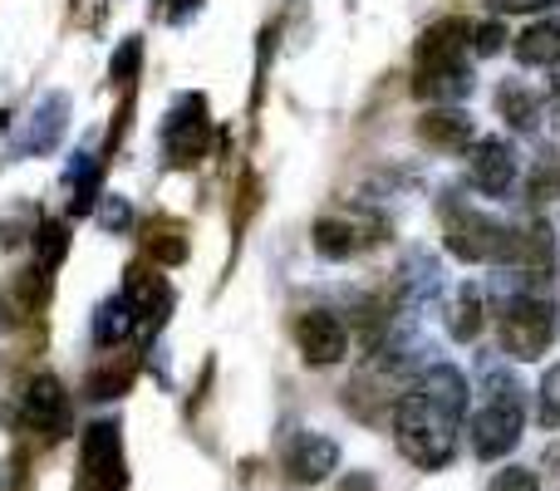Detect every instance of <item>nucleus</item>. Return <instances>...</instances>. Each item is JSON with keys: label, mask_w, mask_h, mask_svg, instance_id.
Here are the masks:
<instances>
[{"label": "nucleus", "mask_w": 560, "mask_h": 491, "mask_svg": "<svg viewBox=\"0 0 560 491\" xmlns=\"http://www.w3.org/2000/svg\"><path fill=\"white\" fill-rule=\"evenodd\" d=\"M335 491H378V487H374V472H349Z\"/></svg>", "instance_id": "obj_32"}, {"label": "nucleus", "mask_w": 560, "mask_h": 491, "mask_svg": "<svg viewBox=\"0 0 560 491\" xmlns=\"http://www.w3.org/2000/svg\"><path fill=\"white\" fill-rule=\"evenodd\" d=\"M339 467V443L325 433H295L285 447V477L290 482H325Z\"/></svg>", "instance_id": "obj_13"}, {"label": "nucleus", "mask_w": 560, "mask_h": 491, "mask_svg": "<svg viewBox=\"0 0 560 491\" xmlns=\"http://www.w3.org/2000/svg\"><path fill=\"white\" fill-rule=\"evenodd\" d=\"M20 242H30V236H25V222H15V217H10V222H0V250L20 246Z\"/></svg>", "instance_id": "obj_31"}, {"label": "nucleus", "mask_w": 560, "mask_h": 491, "mask_svg": "<svg viewBox=\"0 0 560 491\" xmlns=\"http://www.w3.org/2000/svg\"><path fill=\"white\" fill-rule=\"evenodd\" d=\"M197 5H202V0H167V20H187Z\"/></svg>", "instance_id": "obj_34"}, {"label": "nucleus", "mask_w": 560, "mask_h": 491, "mask_svg": "<svg viewBox=\"0 0 560 491\" xmlns=\"http://www.w3.org/2000/svg\"><path fill=\"white\" fill-rule=\"evenodd\" d=\"M20 418H25L30 433H39L45 443H55V437L69 433V394L65 384H59L55 374H35L25 388V398H20Z\"/></svg>", "instance_id": "obj_7"}, {"label": "nucleus", "mask_w": 560, "mask_h": 491, "mask_svg": "<svg viewBox=\"0 0 560 491\" xmlns=\"http://www.w3.org/2000/svg\"><path fill=\"white\" fill-rule=\"evenodd\" d=\"M374 242H378V226H354L349 217H319L315 222V250L325 260H349L354 250Z\"/></svg>", "instance_id": "obj_15"}, {"label": "nucleus", "mask_w": 560, "mask_h": 491, "mask_svg": "<svg viewBox=\"0 0 560 491\" xmlns=\"http://www.w3.org/2000/svg\"><path fill=\"white\" fill-rule=\"evenodd\" d=\"M128 222H133V212H128L124 197H104V207H98V226H108V232H128Z\"/></svg>", "instance_id": "obj_29"}, {"label": "nucleus", "mask_w": 560, "mask_h": 491, "mask_svg": "<svg viewBox=\"0 0 560 491\" xmlns=\"http://www.w3.org/2000/svg\"><path fill=\"white\" fill-rule=\"evenodd\" d=\"M133 384V369H104V374L89 378V398H118Z\"/></svg>", "instance_id": "obj_27"}, {"label": "nucleus", "mask_w": 560, "mask_h": 491, "mask_svg": "<svg viewBox=\"0 0 560 491\" xmlns=\"http://www.w3.org/2000/svg\"><path fill=\"white\" fill-rule=\"evenodd\" d=\"M467 183L487 197H502L516 183V153L506 138H477L467 143Z\"/></svg>", "instance_id": "obj_10"}, {"label": "nucleus", "mask_w": 560, "mask_h": 491, "mask_svg": "<svg viewBox=\"0 0 560 491\" xmlns=\"http://www.w3.org/2000/svg\"><path fill=\"white\" fill-rule=\"evenodd\" d=\"M5 118H10V114H0V133H5Z\"/></svg>", "instance_id": "obj_35"}, {"label": "nucleus", "mask_w": 560, "mask_h": 491, "mask_svg": "<svg viewBox=\"0 0 560 491\" xmlns=\"http://www.w3.org/2000/svg\"><path fill=\"white\" fill-rule=\"evenodd\" d=\"M497 10H546V5H560V0H492Z\"/></svg>", "instance_id": "obj_33"}, {"label": "nucleus", "mask_w": 560, "mask_h": 491, "mask_svg": "<svg viewBox=\"0 0 560 491\" xmlns=\"http://www.w3.org/2000/svg\"><path fill=\"white\" fill-rule=\"evenodd\" d=\"M467 39H472V25H467V20H438V25L423 30L413 59H453L467 49Z\"/></svg>", "instance_id": "obj_20"}, {"label": "nucleus", "mask_w": 560, "mask_h": 491, "mask_svg": "<svg viewBox=\"0 0 560 491\" xmlns=\"http://www.w3.org/2000/svg\"><path fill=\"white\" fill-rule=\"evenodd\" d=\"M502 45H506V30L497 25V20H487V25L472 30V49H477V55H502Z\"/></svg>", "instance_id": "obj_30"}, {"label": "nucleus", "mask_w": 560, "mask_h": 491, "mask_svg": "<svg viewBox=\"0 0 560 491\" xmlns=\"http://www.w3.org/2000/svg\"><path fill=\"white\" fill-rule=\"evenodd\" d=\"M457 428H463V418H453L447 408H438L433 398H423L418 388H408V394L394 404L398 453H404L413 467H423V472H438V467L453 463Z\"/></svg>", "instance_id": "obj_1"}, {"label": "nucleus", "mask_w": 560, "mask_h": 491, "mask_svg": "<svg viewBox=\"0 0 560 491\" xmlns=\"http://www.w3.org/2000/svg\"><path fill=\"white\" fill-rule=\"evenodd\" d=\"M443 242L457 260H467V266H506V260H512V246H516V232L502 222V217L472 207L463 192H447Z\"/></svg>", "instance_id": "obj_2"}, {"label": "nucleus", "mask_w": 560, "mask_h": 491, "mask_svg": "<svg viewBox=\"0 0 560 491\" xmlns=\"http://www.w3.org/2000/svg\"><path fill=\"white\" fill-rule=\"evenodd\" d=\"M482 374H487V404L477 408V418H472V453L482 457V463H497V457L512 453L526 433V394L506 369L487 364Z\"/></svg>", "instance_id": "obj_3"}, {"label": "nucleus", "mask_w": 560, "mask_h": 491, "mask_svg": "<svg viewBox=\"0 0 560 491\" xmlns=\"http://www.w3.org/2000/svg\"><path fill=\"white\" fill-rule=\"evenodd\" d=\"M497 108H502V118L516 133H536V128H541V98H536L532 84H522V79H506V84L497 89Z\"/></svg>", "instance_id": "obj_18"}, {"label": "nucleus", "mask_w": 560, "mask_h": 491, "mask_svg": "<svg viewBox=\"0 0 560 491\" xmlns=\"http://www.w3.org/2000/svg\"><path fill=\"white\" fill-rule=\"evenodd\" d=\"M516 59L522 65H560V20H532V25L516 35Z\"/></svg>", "instance_id": "obj_19"}, {"label": "nucleus", "mask_w": 560, "mask_h": 491, "mask_svg": "<svg viewBox=\"0 0 560 491\" xmlns=\"http://www.w3.org/2000/svg\"><path fill=\"white\" fill-rule=\"evenodd\" d=\"M536 418H541V428L560 433V364L541 374V388H536Z\"/></svg>", "instance_id": "obj_24"}, {"label": "nucleus", "mask_w": 560, "mask_h": 491, "mask_svg": "<svg viewBox=\"0 0 560 491\" xmlns=\"http://www.w3.org/2000/svg\"><path fill=\"white\" fill-rule=\"evenodd\" d=\"M418 138L438 153H457V148L472 143V118H467L463 104H443V108H428L418 118Z\"/></svg>", "instance_id": "obj_14"}, {"label": "nucleus", "mask_w": 560, "mask_h": 491, "mask_svg": "<svg viewBox=\"0 0 560 491\" xmlns=\"http://www.w3.org/2000/svg\"><path fill=\"white\" fill-rule=\"evenodd\" d=\"M133 329H138V315H133V305H128L124 295H114V300H104V305H98V315H94V339H98V349L124 344Z\"/></svg>", "instance_id": "obj_21"}, {"label": "nucleus", "mask_w": 560, "mask_h": 491, "mask_svg": "<svg viewBox=\"0 0 560 491\" xmlns=\"http://www.w3.org/2000/svg\"><path fill=\"white\" fill-rule=\"evenodd\" d=\"M526 197H532V202H551V197H560V153L541 157V167H536L532 183H526Z\"/></svg>", "instance_id": "obj_25"}, {"label": "nucleus", "mask_w": 560, "mask_h": 491, "mask_svg": "<svg viewBox=\"0 0 560 491\" xmlns=\"http://www.w3.org/2000/svg\"><path fill=\"white\" fill-rule=\"evenodd\" d=\"M487 491H541V477H536L532 467H502Z\"/></svg>", "instance_id": "obj_28"}, {"label": "nucleus", "mask_w": 560, "mask_h": 491, "mask_svg": "<svg viewBox=\"0 0 560 491\" xmlns=\"http://www.w3.org/2000/svg\"><path fill=\"white\" fill-rule=\"evenodd\" d=\"M212 118H207V98L187 94L177 98L173 118H167V163L173 167H197L212 153Z\"/></svg>", "instance_id": "obj_6"}, {"label": "nucleus", "mask_w": 560, "mask_h": 491, "mask_svg": "<svg viewBox=\"0 0 560 491\" xmlns=\"http://www.w3.org/2000/svg\"><path fill=\"white\" fill-rule=\"evenodd\" d=\"M556 300L546 295H516L497 305V335H502V349L512 359H541L556 344Z\"/></svg>", "instance_id": "obj_4"}, {"label": "nucleus", "mask_w": 560, "mask_h": 491, "mask_svg": "<svg viewBox=\"0 0 560 491\" xmlns=\"http://www.w3.org/2000/svg\"><path fill=\"white\" fill-rule=\"evenodd\" d=\"M482 325H487V295H482V285H457L453 290V300H447V335L457 339V344H472L477 335H482Z\"/></svg>", "instance_id": "obj_17"}, {"label": "nucleus", "mask_w": 560, "mask_h": 491, "mask_svg": "<svg viewBox=\"0 0 560 491\" xmlns=\"http://www.w3.org/2000/svg\"><path fill=\"white\" fill-rule=\"evenodd\" d=\"M124 300L133 305L138 325H148V329H158L167 319V309H173V290H167V280L158 276L153 266H138V260L124 270Z\"/></svg>", "instance_id": "obj_12"}, {"label": "nucleus", "mask_w": 560, "mask_h": 491, "mask_svg": "<svg viewBox=\"0 0 560 491\" xmlns=\"http://www.w3.org/2000/svg\"><path fill=\"white\" fill-rule=\"evenodd\" d=\"M128 487V463H124V433L114 418L84 428L79 443V491H124Z\"/></svg>", "instance_id": "obj_5"}, {"label": "nucleus", "mask_w": 560, "mask_h": 491, "mask_svg": "<svg viewBox=\"0 0 560 491\" xmlns=\"http://www.w3.org/2000/svg\"><path fill=\"white\" fill-rule=\"evenodd\" d=\"M295 344L305 354V364L325 369L349 354V329L335 309H305V315H295Z\"/></svg>", "instance_id": "obj_8"}, {"label": "nucleus", "mask_w": 560, "mask_h": 491, "mask_svg": "<svg viewBox=\"0 0 560 491\" xmlns=\"http://www.w3.org/2000/svg\"><path fill=\"white\" fill-rule=\"evenodd\" d=\"M418 394L433 398L438 408H447L453 418H467V404H472V388H467V374L453 364H428L423 378H418Z\"/></svg>", "instance_id": "obj_16"}, {"label": "nucleus", "mask_w": 560, "mask_h": 491, "mask_svg": "<svg viewBox=\"0 0 560 491\" xmlns=\"http://www.w3.org/2000/svg\"><path fill=\"white\" fill-rule=\"evenodd\" d=\"M138 59H143V39H124V45H118V55L108 59V79H114V84H128V79H133V69H138Z\"/></svg>", "instance_id": "obj_26"}, {"label": "nucleus", "mask_w": 560, "mask_h": 491, "mask_svg": "<svg viewBox=\"0 0 560 491\" xmlns=\"http://www.w3.org/2000/svg\"><path fill=\"white\" fill-rule=\"evenodd\" d=\"M65 128H69V94L55 89V94L39 98L35 114L20 124V138H15L20 157H49L59 148V138H65Z\"/></svg>", "instance_id": "obj_9"}, {"label": "nucleus", "mask_w": 560, "mask_h": 491, "mask_svg": "<svg viewBox=\"0 0 560 491\" xmlns=\"http://www.w3.org/2000/svg\"><path fill=\"white\" fill-rule=\"evenodd\" d=\"M35 250H39L35 266H39V270H55L59 260L69 256V226H65V222H45V226L35 232Z\"/></svg>", "instance_id": "obj_23"}, {"label": "nucleus", "mask_w": 560, "mask_h": 491, "mask_svg": "<svg viewBox=\"0 0 560 491\" xmlns=\"http://www.w3.org/2000/svg\"><path fill=\"white\" fill-rule=\"evenodd\" d=\"M413 94L418 98H433V104H463V98L472 94V69L463 65V55H453V59H418Z\"/></svg>", "instance_id": "obj_11"}, {"label": "nucleus", "mask_w": 560, "mask_h": 491, "mask_svg": "<svg viewBox=\"0 0 560 491\" xmlns=\"http://www.w3.org/2000/svg\"><path fill=\"white\" fill-rule=\"evenodd\" d=\"M143 250L158 260V266H183L187 260V232L177 222H153L143 236Z\"/></svg>", "instance_id": "obj_22"}]
</instances>
